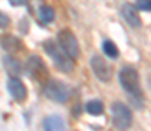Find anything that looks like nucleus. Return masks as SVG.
<instances>
[{
    "mask_svg": "<svg viewBox=\"0 0 151 131\" xmlns=\"http://www.w3.org/2000/svg\"><path fill=\"white\" fill-rule=\"evenodd\" d=\"M44 51L49 54V58L55 61V65L62 70V72H72V68H74V61H72V58H69L62 49H60V45H56L55 42H51V40H47V42H44Z\"/></svg>",
    "mask_w": 151,
    "mask_h": 131,
    "instance_id": "obj_1",
    "label": "nucleus"
},
{
    "mask_svg": "<svg viewBox=\"0 0 151 131\" xmlns=\"http://www.w3.org/2000/svg\"><path fill=\"white\" fill-rule=\"evenodd\" d=\"M44 94H46L51 101L65 103V101L70 98V87L67 86L65 82H62V81L51 79V81H47V84L44 86Z\"/></svg>",
    "mask_w": 151,
    "mask_h": 131,
    "instance_id": "obj_2",
    "label": "nucleus"
},
{
    "mask_svg": "<svg viewBox=\"0 0 151 131\" xmlns=\"http://www.w3.org/2000/svg\"><path fill=\"white\" fill-rule=\"evenodd\" d=\"M119 82L125 91H128L130 94H141V89H139V74L135 68H130V67H125L121 68L119 72Z\"/></svg>",
    "mask_w": 151,
    "mask_h": 131,
    "instance_id": "obj_3",
    "label": "nucleus"
},
{
    "mask_svg": "<svg viewBox=\"0 0 151 131\" xmlns=\"http://www.w3.org/2000/svg\"><path fill=\"white\" fill-rule=\"evenodd\" d=\"M58 44H60V49L69 58L76 59L79 56V44H77V39L74 37V33L70 30H62L58 33Z\"/></svg>",
    "mask_w": 151,
    "mask_h": 131,
    "instance_id": "obj_4",
    "label": "nucleus"
},
{
    "mask_svg": "<svg viewBox=\"0 0 151 131\" xmlns=\"http://www.w3.org/2000/svg\"><path fill=\"white\" fill-rule=\"evenodd\" d=\"M113 123L114 126L119 128V130L130 128V124H132V112H130V108L125 103H121V101L113 103Z\"/></svg>",
    "mask_w": 151,
    "mask_h": 131,
    "instance_id": "obj_5",
    "label": "nucleus"
},
{
    "mask_svg": "<svg viewBox=\"0 0 151 131\" xmlns=\"http://www.w3.org/2000/svg\"><path fill=\"white\" fill-rule=\"evenodd\" d=\"M91 68H93V74L97 75V79L104 81V82H109L113 79V68L111 65L102 59L100 56H93L91 58Z\"/></svg>",
    "mask_w": 151,
    "mask_h": 131,
    "instance_id": "obj_6",
    "label": "nucleus"
},
{
    "mask_svg": "<svg viewBox=\"0 0 151 131\" xmlns=\"http://www.w3.org/2000/svg\"><path fill=\"white\" fill-rule=\"evenodd\" d=\"M7 89H9L11 96H12L14 100H18V101H21V100L27 98V87H25V84H23L18 77H11V79H9Z\"/></svg>",
    "mask_w": 151,
    "mask_h": 131,
    "instance_id": "obj_7",
    "label": "nucleus"
},
{
    "mask_svg": "<svg viewBox=\"0 0 151 131\" xmlns=\"http://www.w3.org/2000/svg\"><path fill=\"white\" fill-rule=\"evenodd\" d=\"M28 72H30V75H34V79L40 81L47 74V68L39 56H32V58H28Z\"/></svg>",
    "mask_w": 151,
    "mask_h": 131,
    "instance_id": "obj_8",
    "label": "nucleus"
},
{
    "mask_svg": "<svg viewBox=\"0 0 151 131\" xmlns=\"http://www.w3.org/2000/svg\"><path fill=\"white\" fill-rule=\"evenodd\" d=\"M121 16L125 18V21L132 26V28H139L142 23H141V18H139V14H137V9L134 7V5H130V4H125L123 7H121Z\"/></svg>",
    "mask_w": 151,
    "mask_h": 131,
    "instance_id": "obj_9",
    "label": "nucleus"
},
{
    "mask_svg": "<svg viewBox=\"0 0 151 131\" xmlns=\"http://www.w3.org/2000/svg\"><path fill=\"white\" fill-rule=\"evenodd\" d=\"M44 128L49 131H62L65 130V121L60 115H49L44 119Z\"/></svg>",
    "mask_w": 151,
    "mask_h": 131,
    "instance_id": "obj_10",
    "label": "nucleus"
},
{
    "mask_svg": "<svg viewBox=\"0 0 151 131\" xmlns=\"http://www.w3.org/2000/svg\"><path fill=\"white\" fill-rule=\"evenodd\" d=\"M4 67H5L7 74H11V75H18L19 70H21L19 63H18L14 58H11V56H5V58H4Z\"/></svg>",
    "mask_w": 151,
    "mask_h": 131,
    "instance_id": "obj_11",
    "label": "nucleus"
},
{
    "mask_svg": "<svg viewBox=\"0 0 151 131\" xmlns=\"http://www.w3.org/2000/svg\"><path fill=\"white\" fill-rule=\"evenodd\" d=\"M86 110H88V114H91V115H100V114L104 112V105H102L100 100H90V101L86 103Z\"/></svg>",
    "mask_w": 151,
    "mask_h": 131,
    "instance_id": "obj_12",
    "label": "nucleus"
},
{
    "mask_svg": "<svg viewBox=\"0 0 151 131\" xmlns=\"http://www.w3.org/2000/svg\"><path fill=\"white\" fill-rule=\"evenodd\" d=\"M102 49H104V52H106L109 58H118V54H119V51H118V47H116V44H114L113 40H104Z\"/></svg>",
    "mask_w": 151,
    "mask_h": 131,
    "instance_id": "obj_13",
    "label": "nucleus"
},
{
    "mask_svg": "<svg viewBox=\"0 0 151 131\" xmlns=\"http://www.w3.org/2000/svg\"><path fill=\"white\" fill-rule=\"evenodd\" d=\"M40 19H42L44 23H51V21L55 19V11H53V7H49V5L40 7Z\"/></svg>",
    "mask_w": 151,
    "mask_h": 131,
    "instance_id": "obj_14",
    "label": "nucleus"
},
{
    "mask_svg": "<svg viewBox=\"0 0 151 131\" xmlns=\"http://www.w3.org/2000/svg\"><path fill=\"white\" fill-rule=\"evenodd\" d=\"M150 4H151L150 0H141V2H137V9L150 12V11H151V5H150Z\"/></svg>",
    "mask_w": 151,
    "mask_h": 131,
    "instance_id": "obj_15",
    "label": "nucleus"
},
{
    "mask_svg": "<svg viewBox=\"0 0 151 131\" xmlns=\"http://www.w3.org/2000/svg\"><path fill=\"white\" fill-rule=\"evenodd\" d=\"M7 25H9V16L4 14V12H0V28H5Z\"/></svg>",
    "mask_w": 151,
    "mask_h": 131,
    "instance_id": "obj_16",
    "label": "nucleus"
},
{
    "mask_svg": "<svg viewBox=\"0 0 151 131\" xmlns=\"http://www.w3.org/2000/svg\"><path fill=\"white\" fill-rule=\"evenodd\" d=\"M11 2V5H25L27 4V0H9Z\"/></svg>",
    "mask_w": 151,
    "mask_h": 131,
    "instance_id": "obj_17",
    "label": "nucleus"
}]
</instances>
